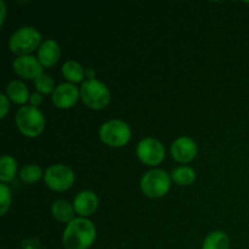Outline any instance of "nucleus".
Segmentation results:
<instances>
[{
  "label": "nucleus",
  "mask_w": 249,
  "mask_h": 249,
  "mask_svg": "<svg viewBox=\"0 0 249 249\" xmlns=\"http://www.w3.org/2000/svg\"><path fill=\"white\" fill-rule=\"evenodd\" d=\"M96 240L95 224L88 218H75L67 224L62 235L66 249H89Z\"/></svg>",
  "instance_id": "f257e3e1"
},
{
  "label": "nucleus",
  "mask_w": 249,
  "mask_h": 249,
  "mask_svg": "<svg viewBox=\"0 0 249 249\" xmlns=\"http://www.w3.org/2000/svg\"><path fill=\"white\" fill-rule=\"evenodd\" d=\"M16 128L27 138H38L45 129V117L38 107L24 105L19 107L15 117Z\"/></svg>",
  "instance_id": "f03ea898"
},
{
  "label": "nucleus",
  "mask_w": 249,
  "mask_h": 249,
  "mask_svg": "<svg viewBox=\"0 0 249 249\" xmlns=\"http://www.w3.org/2000/svg\"><path fill=\"white\" fill-rule=\"evenodd\" d=\"M40 44L41 34L39 33L38 29L31 26H24L12 33L7 46L12 53L19 57V56H27L33 53L36 49H39Z\"/></svg>",
  "instance_id": "7ed1b4c3"
},
{
  "label": "nucleus",
  "mask_w": 249,
  "mask_h": 249,
  "mask_svg": "<svg viewBox=\"0 0 249 249\" xmlns=\"http://www.w3.org/2000/svg\"><path fill=\"white\" fill-rule=\"evenodd\" d=\"M172 186L170 174L162 169H151L142 175L140 180L141 192L152 199L160 198L169 192Z\"/></svg>",
  "instance_id": "20e7f679"
},
{
  "label": "nucleus",
  "mask_w": 249,
  "mask_h": 249,
  "mask_svg": "<svg viewBox=\"0 0 249 249\" xmlns=\"http://www.w3.org/2000/svg\"><path fill=\"white\" fill-rule=\"evenodd\" d=\"M80 99L91 109H104L111 101V92L104 82L97 79L85 80L80 87Z\"/></svg>",
  "instance_id": "39448f33"
},
{
  "label": "nucleus",
  "mask_w": 249,
  "mask_h": 249,
  "mask_svg": "<svg viewBox=\"0 0 249 249\" xmlns=\"http://www.w3.org/2000/svg\"><path fill=\"white\" fill-rule=\"evenodd\" d=\"M99 136L109 147H123L130 141L131 129L128 123L121 119H111L100 126Z\"/></svg>",
  "instance_id": "423d86ee"
},
{
  "label": "nucleus",
  "mask_w": 249,
  "mask_h": 249,
  "mask_svg": "<svg viewBox=\"0 0 249 249\" xmlns=\"http://www.w3.org/2000/svg\"><path fill=\"white\" fill-rule=\"evenodd\" d=\"M44 181L50 190L63 192L74 185L75 175L72 168L66 164L50 165L44 173Z\"/></svg>",
  "instance_id": "0eeeda50"
},
{
  "label": "nucleus",
  "mask_w": 249,
  "mask_h": 249,
  "mask_svg": "<svg viewBox=\"0 0 249 249\" xmlns=\"http://www.w3.org/2000/svg\"><path fill=\"white\" fill-rule=\"evenodd\" d=\"M136 156L146 165H158L164 160L165 148L160 140L145 138L136 146Z\"/></svg>",
  "instance_id": "6e6552de"
},
{
  "label": "nucleus",
  "mask_w": 249,
  "mask_h": 249,
  "mask_svg": "<svg viewBox=\"0 0 249 249\" xmlns=\"http://www.w3.org/2000/svg\"><path fill=\"white\" fill-rule=\"evenodd\" d=\"M172 157L179 163H190L197 157L198 147L195 140L189 136H180L177 140L173 141L170 146Z\"/></svg>",
  "instance_id": "1a4fd4ad"
},
{
  "label": "nucleus",
  "mask_w": 249,
  "mask_h": 249,
  "mask_svg": "<svg viewBox=\"0 0 249 249\" xmlns=\"http://www.w3.org/2000/svg\"><path fill=\"white\" fill-rule=\"evenodd\" d=\"M80 99V89H78L72 83H62L56 87L53 92V106L60 109H68L74 106Z\"/></svg>",
  "instance_id": "9d476101"
},
{
  "label": "nucleus",
  "mask_w": 249,
  "mask_h": 249,
  "mask_svg": "<svg viewBox=\"0 0 249 249\" xmlns=\"http://www.w3.org/2000/svg\"><path fill=\"white\" fill-rule=\"evenodd\" d=\"M12 67L18 77L28 80H36L39 75L44 73V67L39 62L38 57H34L32 55L19 56V57L15 58Z\"/></svg>",
  "instance_id": "9b49d317"
},
{
  "label": "nucleus",
  "mask_w": 249,
  "mask_h": 249,
  "mask_svg": "<svg viewBox=\"0 0 249 249\" xmlns=\"http://www.w3.org/2000/svg\"><path fill=\"white\" fill-rule=\"evenodd\" d=\"M99 203V197L94 191L84 190L74 197V201L72 204L78 215H80L82 218H88L97 211Z\"/></svg>",
  "instance_id": "f8f14e48"
},
{
  "label": "nucleus",
  "mask_w": 249,
  "mask_h": 249,
  "mask_svg": "<svg viewBox=\"0 0 249 249\" xmlns=\"http://www.w3.org/2000/svg\"><path fill=\"white\" fill-rule=\"evenodd\" d=\"M60 56V45L53 39H48V40L43 41L38 49V60L43 67H53L58 62Z\"/></svg>",
  "instance_id": "ddd939ff"
},
{
  "label": "nucleus",
  "mask_w": 249,
  "mask_h": 249,
  "mask_svg": "<svg viewBox=\"0 0 249 249\" xmlns=\"http://www.w3.org/2000/svg\"><path fill=\"white\" fill-rule=\"evenodd\" d=\"M5 95L9 97L10 101H12L16 105H23L27 101H29V95L28 88L21 80H12L5 88Z\"/></svg>",
  "instance_id": "4468645a"
},
{
  "label": "nucleus",
  "mask_w": 249,
  "mask_h": 249,
  "mask_svg": "<svg viewBox=\"0 0 249 249\" xmlns=\"http://www.w3.org/2000/svg\"><path fill=\"white\" fill-rule=\"evenodd\" d=\"M53 216L60 223H71L74 218V207L66 199H57L51 206Z\"/></svg>",
  "instance_id": "2eb2a0df"
},
{
  "label": "nucleus",
  "mask_w": 249,
  "mask_h": 249,
  "mask_svg": "<svg viewBox=\"0 0 249 249\" xmlns=\"http://www.w3.org/2000/svg\"><path fill=\"white\" fill-rule=\"evenodd\" d=\"M62 75L65 79H67V83H80L85 78V70L79 62L74 60H68L63 63L62 66Z\"/></svg>",
  "instance_id": "dca6fc26"
},
{
  "label": "nucleus",
  "mask_w": 249,
  "mask_h": 249,
  "mask_svg": "<svg viewBox=\"0 0 249 249\" xmlns=\"http://www.w3.org/2000/svg\"><path fill=\"white\" fill-rule=\"evenodd\" d=\"M202 249H230V240L224 231H212L204 238Z\"/></svg>",
  "instance_id": "f3484780"
},
{
  "label": "nucleus",
  "mask_w": 249,
  "mask_h": 249,
  "mask_svg": "<svg viewBox=\"0 0 249 249\" xmlns=\"http://www.w3.org/2000/svg\"><path fill=\"white\" fill-rule=\"evenodd\" d=\"M17 162L12 156L4 155L0 160V181L1 184L12 181L17 175Z\"/></svg>",
  "instance_id": "a211bd4d"
},
{
  "label": "nucleus",
  "mask_w": 249,
  "mask_h": 249,
  "mask_svg": "<svg viewBox=\"0 0 249 249\" xmlns=\"http://www.w3.org/2000/svg\"><path fill=\"white\" fill-rule=\"evenodd\" d=\"M170 178H172V181H174L179 186H190L196 181V172L194 168L181 165L173 169Z\"/></svg>",
  "instance_id": "6ab92c4d"
},
{
  "label": "nucleus",
  "mask_w": 249,
  "mask_h": 249,
  "mask_svg": "<svg viewBox=\"0 0 249 249\" xmlns=\"http://www.w3.org/2000/svg\"><path fill=\"white\" fill-rule=\"evenodd\" d=\"M41 178H44V173L41 170V168L36 164H24L19 169V179L24 184H36Z\"/></svg>",
  "instance_id": "aec40b11"
},
{
  "label": "nucleus",
  "mask_w": 249,
  "mask_h": 249,
  "mask_svg": "<svg viewBox=\"0 0 249 249\" xmlns=\"http://www.w3.org/2000/svg\"><path fill=\"white\" fill-rule=\"evenodd\" d=\"M34 87H36V92L41 95H53V92L56 89L53 79L49 74H45V73L40 74L34 80Z\"/></svg>",
  "instance_id": "412c9836"
},
{
  "label": "nucleus",
  "mask_w": 249,
  "mask_h": 249,
  "mask_svg": "<svg viewBox=\"0 0 249 249\" xmlns=\"http://www.w3.org/2000/svg\"><path fill=\"white\" fill-rule=\"evenodd\" d=\"M11 206V191L6 184L0 185V215L4 216Z\"/></svg>",
  "instance_id": "4be33fe9"
},
{
  "label": "nucleus",
  "mask_w": 249,
  "mask_h": 249,
  "mask_svg": "<svg viewBox=\"0 0 249 249\" xmlns=\"http://www.w3.org/2000/svg\"><path fill=\"white\" fill-rule=\"evenodd\" d=\"M22 249H41V242L34 237H28L22 241Z\"/></svg>",
  "instance_id": "5701e85b"
},
{
  "label": "nucleus",
  "mask_w": 249,
  "mask_h": 249,
  "mask_svg": "<svg viewBox=\"0 0 249 249\" xmlns=\"http://www.w3.org/2000/svg\"><path fill=\"white\" fill-rule=\"evenodd\" d=\"M0 104H1V107H0V112H1L0 118L4 119L10 111V100L5 94H0Z\"/></svg>",
  "instance_id": "b1692460"
},
{
  "label": "nucleus",
  "mask_w": 249,
  "mask_h": 249,
  "mask_svg": "<svg viewBox=\"0 0 249 249\" xmlns=\"http://www.w3.org/2000/svg\"><path fill=\"white\" fill-rule=\"evenodd\" d=\"M41 102H43V95L39 94V92L31 94V97H29V104H31V106L38 107Z\"/></svg>",
  "instance_id": "393cba45"
},
{
  "label": "nucleus",
  "mask_w": 249,
  "mask_h": 249,
  "mask_svg": "<svg viewBox=\"0 0 249 249\" xmlns=\"http://www.w3.org/2000/svg\"><path fill=\"white\" fill-rule=\"evenodd\" d=\"M5 19H6V4L4 0L0 1V26H4Z\"/></svg>",
  "instance_id": "a878e982"
},
{
  "label": "nucleus",
  "mask_w": 249,
  "mask_h": 249,
  "mask_svg": "<svg viewBox=\"0 0 249 249\" xmlns=\"http://www.w3.org/2000/svg\"><path fill=\"white\" fill-rule=\"evenodd\" d=\"M95 75H96V72H95V70L92 67H88L85 70V78H87V80L95 79Z\"/></svg>",
  "instance_id": "bb28decb"
}]
</instances>
